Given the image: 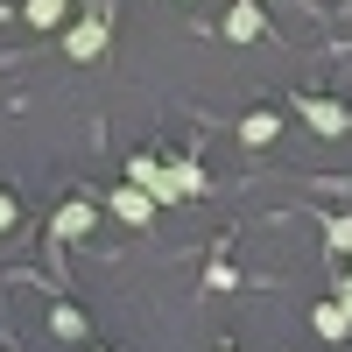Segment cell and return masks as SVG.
<instances>
[{
	"label": "cell",
	"instance_id": "1",
	"mask_svg": "<svg viewBox=\"0 0 352 352\" xmlns=\"http://www.w3.org/2000/svg\"><path fill=\"white\" fill-rule=\"evenodd\" d=\"M261 36H268V21H261V8H247V0H240V8L226 14V43H261Z\"/></svg>",
	"mask_w": 352,
	"mask_h": 352
},
{
	"label": "cell",
	"instance_id": "2",
	"mask_svg": "<svg viewBox=\"0 0 352 352\" xmlns=\"http://www.w3.org/2000/svg\"><path fill=\"white\" fill-rule=\"evenodd\" d=\"M99 50H106V28H99V21H78L71 36H64V56H78V64H85V56H99Z\"/></svg>",
	"mask_w": 352,
	"mask_h": 352
},
{
	"label": "cell",
	"instance_id": "3",
	"mask_svg": "<svg viewBox=\"0 0 352 352\" xmlns=\"http://www.w3.org/2000/svg\"><path fill=\"white\" fill-rule=\"evenodd\" d=\"M113 212H120L127 226H141V219H148V212H155V197H148V190H141V184H127V190H113Z\"/></svg>",
	"mask_w": 352,
	"mask_h": 352
},
{
	"label": "cell",
	"instance_id": "4",
	"mask_svg": "<svg viewBox=\"0 0 352 352\" xmlns=\"http://www.w3.org/2000/svg\"><path fill=\"white\" fill-rule=\"evenodd\" d=\"M303 120H310L317 134H338V127H345V113H338L331 99H303Z\"/></svg>",
	"mask_w": 352,
	"mask_h": 352
},
{
	"label": "cell",
	"instance_id": "5",
	"mask_svg": "<svg viewBox=\"0 0 352 352\" xmlns=\"http://www.w3.org/2000/svg\"><path fill=\"white\" fill-rule=\"evenodd\" d=\"M78 232H92V204H64L56 212V240H78Z\"/></svg>",
	"mask_w": 352,
	"mask_h": 352
},
{
	"label": "cell",
	"instance_id": "6",
	"mask_svg": "<svg viewBox=\"0 0 352 352\" xmlns=\"http://www.w3.org/2000/svg\"><path fill=\"white\" fill-rule=\"evenodd\" d=\"M317 331H324V338H345V331H352V310H345V303H317Z\"/></svg>",
	"mask_w": 352,
	"mask_h": 352
},
{
	"label": "cell",
	"instance_id": "7",
	"mask_svg": "<svg viewBox=\"0 0 352 352\" xmlns=\"http://www.w3.org/2000/svg\"><path fill=\"white\" fill-rule=\"evenodd\" d=\"M275 127H282L275 113H247V127H240V134H247V141H275Z\"/></svg>",
	"mask_w": 352,
	"mask_h": 352
},
{
	"label": "cell",
	"instance_id": "8",
	"mask_svg": "<svg viewBox=\"0 0 352 352\" xmlns=\"http://www.w3.org/2000/svg\"><path fill=\"white\" fill-rule=\"evenodd\" d=\"M50 331H56V338H78L85 317H78V310H50Z\"/></svg>",
	"mask_w": 352,
	"mask_h": 352
},
{
	"label": "cell",
	"instance_id": "9",
	"mask_svg": "<svg viewBox=\"0 0 352 352\" xmlns=\"http://www.w3.org/2000/svg\"><path fill=\"white\" fill-rule=\"evenodd\" d=\"M56 14H64V0H28V21H36V28H50Z\"/></svg>",
	"mask_w": 352,
	"mask_h": 352
},
{
	"label": "cell",
	"instance_id": "10",
	"mask_svg": "<svg viewBox=\"0 0 352 352\" xmlns=\"http://www.w3.org/2000/svg\"><path fill=\"white\" fill-rule=\"evenodd\" d=\"M331 247H338V254L352 247V219H331Z\"/></svg>",
	"mask_w": 352,
	"mask_h": 352
},
{
	"label": "cell",
	"instance_id": "11",
	"mask_svg": "<svg viewBox=\"0 0 352 352\" xmlns=\"http://www.w3.org/2000/svg\"><path fill=\"white\" fill-rule=\"evenodd\" d=\"M14 226V197H0V232H8Z\"/></svg>",
	"mask_w": 352,
	"mask_h": 352
},
{
	"label": "cell",
	"instance_id": "12",
	"mask_svg": "<svg viewBox=\"0 0 352 352\" xmlns=\"http://www.w3.org/2000/svg\"><path fill=\"white\" fill-rule=\"evenodd\" d=\"M338 303H345V310H352V275H345V296H338Z\"/></svg>",
	"mask_w": 352,
	"mask_h": 352
}]
</instances>
